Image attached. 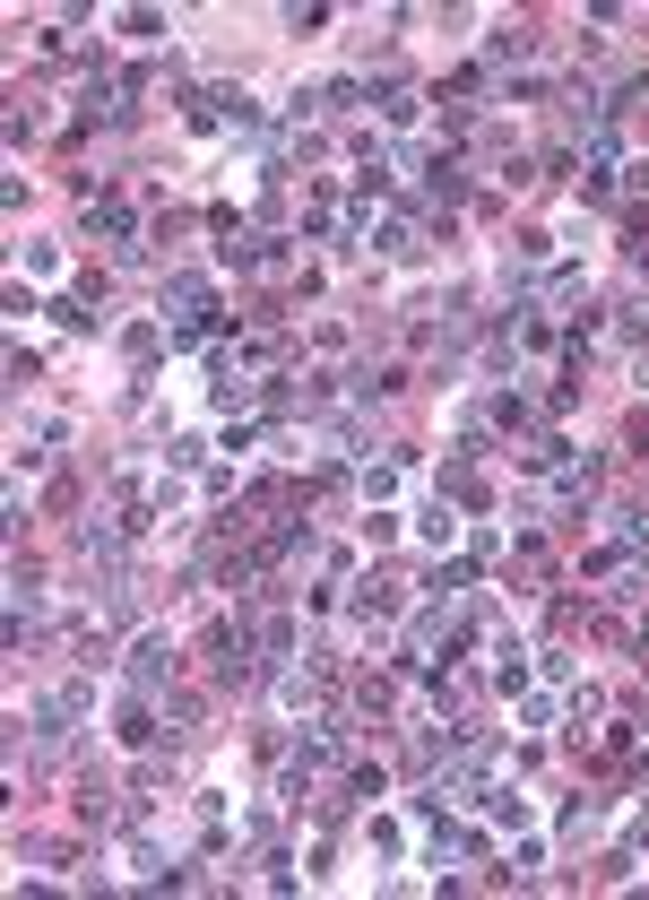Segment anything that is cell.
<instances>
[{"label": "cell", "instance_id": "cell-1", "mask_svg": "<svg viewBox=\"0 0 649 900\" xmlns=\"http://www.w3.org/2000/svg\"><path fill=\"white\" fill-rule=\"evenodd\" d=\"M87 234H105V242H121V251L139 260V217H130V200H87Z\"/></svg>", "mask_w": 649, "mask_h": 900}, {"label": "cell", "instance_id": "cell-2", "mask_svg": "<svg viewBox=\"0 0 649 900\" xmlns=\"http://www.w3.org/2000/svg\"><path fill=\"white\" fill-rule=\"evenodd\" d=\"M165 675H174V641H165V632H148V641L130 650V684L148 692V684H165Z\"/></svg>", "mask_w": 649, "mask_h": 900}, {"label": "cell", "instance_id": "cell-3", "mask_svg": "<svg viewBox=\"0 0 649 900\" xmlns=\"http://www.w3.org/2000/svg\"><path fill=\"white\" fill-rule=\"evenodd\" d=\"M529 52V26H494L485 35V70H503V61H520Z\"/></svg>", "mask_w": 649, "mask_h": 900}, {"label": "cell", "instance_id": "cell-4", "mask_svg": "<svg viewBox=\"0 0 649 900\" xmlns=\"http://www.w3.org/2000/svg\"><path fill=\"white\" fill-rule=\"evenodd\" d=\"M494 425H503V434H529V399H520V390H494Z\"/></svg>", "mask_w": 649, "mask_h": 900}, {"label": "cell", "instance_id": "cell-5", "mask_svg": "<svg viewBox=\"0 0 649 900\" xmlns=\"http://www.w3.org/2000/svg\"><path fill=\"white\" fill-rule=\"evenodd\" d=\"M615 546L641 555V546H649V511H615Z\"/></svg>", "mask_w": 649, "mask_h": 900}, {"label": "cell", "instance_id": "cell-6", "mask_svg": "<svg viewBox=\"0 0 649 900\" xmlns=\"http://www.w3.org/2000/svg\"><path fill=\"white\" fill-rule=\"evenodd\" d=\"M121 35H139V44H156V35H165V17H156V9H130V17H121Z\"/></svg>", "mask_w": 649, "mask_h": 900}, {"label": "cell", "instance_id": "cell-7", "mask_svg": "<svg viewBox=\"0 0 649 900\" xmlns=\"http://www.w3.org/2000/svg\"><path fill=\"white\" fill-rule=\"evenodd\" d=\"M641 659H649V624H641Z\"/></svg>", "mask_w": 649, "mask_h": 900}]
</instances>
